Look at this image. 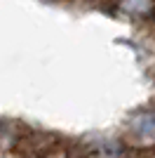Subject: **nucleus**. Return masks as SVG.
Wrapping results in <instances>:
<instances>
[{
	"instance_id": "nucleus-1",
	"label": "nucleus",
	"mask_w": 155,
	"mask_h": 158,
	"mask_svg": "<svg viewBox=\"0 0 155 158\" xmlns=\"http://www.w3.org/2000/svg\"><path fill=\"white\" fill-rule=\"evenodd\" d=\"M64 146L66 142L59 135L24 125L14 139L10 153L14 158H57L59 153H64Z\"/></svg>"
},
{
	"instance_id": "nucleus-2",
	"label": "nucleus",
	"mask_w": 155,
	"mask_h": 158,
	"mask_svg": "<svg viewBox=\"0 0 155 158\" xmlns=\"http://www.w3.org/2000/svg\"><path fill=\"white\" fill-rule=\"evenodd\" d=\"M24 127V123H17V120H7V118H0V156L12 151V144L19 130Z\"/></svg>"
}]
</instances>
